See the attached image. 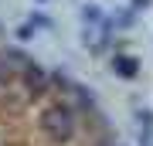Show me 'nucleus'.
<instances>
[{
    "instance_id": "3",
    "label": "nucleus",
    "mask_w": 153,
    "mask_h": 146,
    "mask_svg": "<svg viewBox=\"0 0 153 146\" xmlns=\"http://www.w3.org/2000/svg\"><path fill=\"white\" fill-rule=\"evenodd\" d=\"M116 65H119V71H123L126 78H129V75H136V61H133V58H119Z\"/></svg>"
},
{
    "instance_id": "2",
    "label": "nucleus",
    "mask_w": 153,
    "mask_h": 146,
    "mask_svg": "<svg viewBox=\"0 0 153 146\" xmlns=\"http://www.w3.org/2000/svg\"><path fill=\"white\" fill-rule=\"evenodd\" d=\"M24 85H27L31 88V92H44V88H48L51 85V75H48V71H44L41 65H34V61H31V65L27 68H24Z\"/></svg>"
},
{
    "instance_id": "1",
    "label": "nucleus",
    "mask_w": 153,
    "mask_h": 146,
    "mask_svg": "<svg viewBox=\"0 0 153 146\" xmlns=\"http://www.w3.org/2000/svg\"><path fill=\"white\" fill-rule=\"evenodd\" d=\"M41 129L48 133L55 143H68L71 136H75V112H71L68 105H61V102L48 105L41 112Z\"/></svg>"
}]
</instances>
